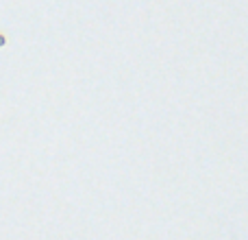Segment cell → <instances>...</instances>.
<instances>
[{
  "label": "cell",
  "mask_w": 248,
  "mask_h": 240,
  "mask_svg": "<svg viewBox=\"0 0 248 240\" xmlns=\"http://www.w3.org/2000/svg\"><path fill=\"white\" fill-rule=\"evenodd\" d=\"M4 44H7V37H4V35H2V33H0V48H2V46H4Z\"/></svg>",
  "instance_id": "cell-1"
}]
</instances>
